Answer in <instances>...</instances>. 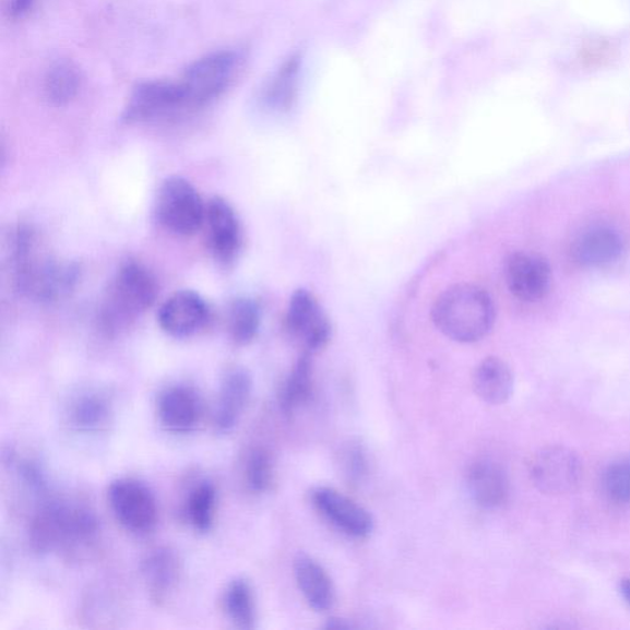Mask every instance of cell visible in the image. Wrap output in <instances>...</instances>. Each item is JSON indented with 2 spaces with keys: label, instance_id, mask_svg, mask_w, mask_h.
Listing matches in <instances>:
<instances>
[{
  "label": "cell",
  "instance_id": "44dd1931",
  "mask_svg": "<svg viewBox=\"0 0 630 630\" xmlns=\"http://www.w3.org/2000/svg\"><path fill=\"white\" fill-rule=\"evenodd\" d=\"M622 253V238L609 228H595L586 231L574 247L578 263L589 268L614 264Z\"/></svg>",
  "mask_w": 630,
  "mask_h": 630
},
{
  "label": "cell",
  "instance_id": "4316f807",
  "mask_svg": "<svg viewBox=\"0 0 630 630\" xmlns=\"http://www.w3.org/2000/svg\"><path fill=\"white\" fill-rule=\"evenodd\" d=\"M110 405L100 394H84L71 409V420L82 431H98L109 421Z\"/></svg>",
  "mask_w": 630,
  "mask_h": 630
},
{
  "label": "cell",
  "instance_id": "603a6c76",
  "mask_svg": "<svg viewBox=\"0 0 630 630\" xmlns=\"http://www.w3.org/2000/svg\"><path fill=\"white\" fill-rule=\"evenodd\" d=\"M227 325L233 343L239 346L253 343L261 325V309L257 300L247 297L233 300Z\"/></svg>",
  "mask_w": 630,
  "mask_h": 630
},
{
  "label": "cell",
  "instance_id": "f546056e",
  "mask_svg": "<svg viewBox=\"0 0 630 630\" xmlns=\"http://www.w3.org/2000/svg\"><path fill=\"white\" fill-rule=\"evenodd\" d=\"M341 469L353 484L361 482L367 474L368 461L362 444L350 442L341 451Z\"/></svg>",
  "mask_w": 630,
  "mask_h": 630
},
{
  "label": "cell",
  "instance_id": "484cf974",
  "mask_svg": "<svg viewBox=\"0 0 630 630\" xmlns=\"http://www.w3.org/2000/svg\"><path fill=\"white\" fill-rule=\"evenodd\" d=\"M217 490L210 482H203L189 494L186 510L190 525L199 532H209L215 523Z\"/></svg>",
  "mask_w": 630,
  "mask_h": 630
},
{
  "label": "cell",
  "instance_id": "83f0119b",
  "mask_svg": "<svg viewBox=\"0 0 630 630\" xmlns=\"http://www.w3.org/2000/svg\"><path fill=\"white\" fill-rule=\"evenodd\" d=\"M245 476L251 491L255 494L269 491L275 482L273 454L264 448L251 450L246 461Z\"/></svg>",
  "mask_w": 630,
  "mask_h": 630
},
{
  "label": "cell",
  "instance_id": "3957f363",
  "mask_svg": "<svg viewBox=\"0 0 630 630\" xmlns=\"http://www.w3.org/2000/svg\"><path fill=\"white\" fill-rule=\"evenodd\" d=\"M157 296L158 283L152 271L139 261H128L103 297L98 312L102 333L115 336L128 331L153 307Z\"/></svg>",
  "mask_w": 630,
  "mask_h": 630
},
{
  "label": "cell",
  "instance_id": "9c48e42d",
  "mask_svg": "<svg viewBox=\"0 0 630 630\" xmlns=\"http://www.w3.org/2000/svg\"><path fill=\"white\" fill-rule=\"evenodd\" d=\"M108 498L115 518L126 530L145 535L157 526V501L143 483L131 478L115 480Z\"/></svg>",
  "mask_w": 630,
  "mask_h": 630
},
{
  "label": "cell",
  "instance_id": "9a60e30c",
  "mask_svg": "<svg viewBox=\"0 0 630 630\" xmlns=\"http://www.w3.org/2000/svg\"><path fill=\"white\" fill-rule=\"evenodd\" d=\"M253 391V380L245 368L233 367L227 371L221 384L216 412L215 429L219 433L235 430L243 415Z\"/></svg>",
  "mask_w": 630,
  "mask_h": 630
},
{
  "label": "cell",
  "instance_id": "5bb4252c",
  "mask_svg": "<svg viewBox=\"0 0 630 630\" xmlns=\"http://www.w3.org/2000/svg\"><path fill=\"white\" fill-rule=\"evenodd\" d=\"M506 280L510 293L522 302H537L549 293L551 268L545 258L519 251L507 260Z\"/></svg>",
  "mask_w": 630,
  "mask_h": 630
},
{
  "label": "cell",
  "instance_id": "f1b7e54d",
  "mask_svg": "<svg viewBox=\"0 0 630 630\" xmlns=\"http://www.w3.org/2000/svg\"><path fill=\"white\" fill-rule=\"evenodd\" d=\"M605 491L610 500L630 503V460L609 465L604 476Z\"/></svg>",
  "mask_w": 630,
  "mask_h": 630
},
{
  "label": "cell",
  "instance_id": "6da1fadb",
  "mask_svg": "<svg viewBox=\"0 0 630 630\" xmlns=\"http://www.w3.org/2000/svg\"><path fill=\"white\" fill-rule=\"evenodd\" d=\"M8 264L16 293L40 304L70 296L81 278L80 268L55 257L41 235L28 225H19L11 231Z\"/></svg>",
  "mask_w": 630,
  "mask_h": 630
},
{
  "label": "cell",
  "instance_id": "ba28073f",
  "mask_svg": "<svg viewBox=\"0 0 630 630\" xmlns=\"http://www.w3.org/2000/svg\"><path fill=\"white\" fill-rule=\"evenodd\" d=\"M581 461L573 450L555 444L539 450L530 463V476L535 487L548 496H564L580 483Z\"/></svg>",
  "mask_w": 630,
  "mask_h": 630
},
{
  "label": "cell",
  "instance_id": "52a82bcc",
  "mask_svg": "<svg viewBox=\"0 0 630 630\" xmlns=\"http://www.w3.org/2000/svg\"><path fill=\"white\" fill-rule=\"evenodd\" d=\"M190 110L187 92L180 82H148L134 90L123 119L129 123H144L169 119Z\"/></svg>",
  "mask_w": 630,
  "mask_h": 630
},
{
  "label": "cell",
  "instance_id": "ffe728a7",
  "mask_svg": "<svg viewBox=\"0 0 630 630\" xmlns=\"http://www.w3.org/2000/svg\"><path fill=\"white\" fill-rule=\"evenodd\" d=\"M473 390L479 399L490 405L509 402L515 385L510 366L496 356L484 358L472 377Z\"/></svg>",
  "mask_w": 630,
  "mask_h": 630
},
{
  "label": "cell",
  "instance_id": "ac0fdd59",
  "mask_svg": "<svg viewBox=\"0 0 630 630\" xmlns=\"http://www.w3.org/2000/svg\"><path fill=\"white\" fill-rule=\"evenodd\" d=\"M467 488L480 508L498 509L509 498V479L497 462L478 460L469 465Z\"/></svg>",
  "mask_w": 630,
  "mask_h": 630
},
{
  "label": "cell",
  "instance_id": "cb8c5ba5",
  "mask_svg": "<svg viewBox=\"0 0 630 630\" xmlns=\"http://www.w3.org/2000/svg\"><path fill=\"white\" fill-rule=\"evenodd\" d=\"M223 610L241 629H253L257 623L254 591L245 579L233 581L223 594Z\"/></svg>",
  "mask_w": 630,
  "mask_h": 630
},
{
  "label": "cell",
  "instance_id": "8992f818",
  "mask_svg": "<svg viewBox=\"0 0 630 630\" xmlns=\"http://www.w3.org/2000/svg\"><path fill=\"white\" fill-rule=\"evenodd\" d=\"M239 58L231 51L211 54L192 63L181 78L191 110H197L219 98L231 84L238 70Z\"/></svg>",
  "mask_w": 630,
  "mask_h": 630
},
{
  "label": "cell",
  "instance_id": "5b68a950",
  "mask_svg": "<svg viewBox=\"0 0 630 630\" xmlns=\"http://www.w3.org/2000/svg\"><path fill=\"white\" fill-rule=\"evenodd\" d=\"M206 203L192 183L181 177L163 181L155 201V216L173 235H195L205 221Z\"/></svg>",
  "mask_w": 630,
  "mask_h": 630
},
{
  "label": "cell",
  "instance_id": "8fae6325",
  "mask_svg": "<svg viewBox=\"0 0 630 630\" xmlns=\"http://www.w3.org/2000/svg\"><path fill=\"white\" fill-rule=\"evenodd\" d=\"M206 241L210 253L222 265L235 263L243 245V231L240 221L230 203L219 197L206 203Z\"/></svg>",
  "mask_w": 630,
  "mask_h": 630
},
{
  "label": "cell",
  "instance_id": "277c9868",
  "mask_svg": "<svg viewBox=\"0 0 630 630\" xmlns=\"http://www.w3.org/2000/svg\"><path fill=\"white\" fill-rule=\"evenodd\" d=\"M98 532V520L90 509L50 500L36 512L31 527V540L36 551L48 554L63 550L70 554L92 545Z\"/></svg>",
  "mask_w": 630,
  "mask_h": 630
},
{
  "label": "cell",
  "instance_id": "7c38bea8",
  "mask_svg": "<svg viewBox=\"0 0 630 630\" xmlns=\"http://www.w3.org/2000/svg\"><path fill=\"white\" fill-rule=\"evenodd\" d=\"M211 322V308L198 293L181 289L166 299L158 310L162 331L173 337L197 335Z\"/></svg>",
  "mask_w": 630,
  "mask_h": 630
},
{
  "label": "cell",
  "instance_id": "d6986e66",
  "mask_svg": "<svg viewBox=\"0 0 630 630\" xmlns=\"http://www.w3.org/2000/svg\"><path fill=\"white\" fill-rule=\"evenodd\" d=\"M297 585L307 604L317 613H326L335 603V587L331 575L317 560L299 555L294 564Z\"/></svg>",
  "mask_w": 630,
  "mask_h": 630
},
{
  "label": "cell",
  "instance_id": "4dcf8cb0",
  "mask_svg": "<svg viewBox=\"0 0 630 630\" xmlns=\"http://www.w3.org/2000/svg\"><path fill=\"white\" fill-rule=\"evenodd\" d=\"M36 0H9L8 13L9 16L19 21L33 12Z\"/></svg>",
  "mask_w": 630,
  "mask_h": 630
},
{
  "label": "cell",
  "instance_id": "1f68e13d",
  "mask_svg": "<svg viewBox=\"0 0 630 630\" xmlns=\"http://www.w3.org/2000/svg\"><path fill=\"white\" fill-rule=\"evenodd\" d=\"M620 593L630 606V578H625L619 584Z\"/></svg>",
  "mask_w": 630,
  "mask_h": 630
},
{
  "label": "cell",
  "instance_id": "d6a6232c",
  "mask_svg": "<svg viewBox=\"0 0 630 630\" xmlns=\"http://www.w3.org/2000/svg\"><path fill=\"white\" fill-rule=\"evenodd\" d=\"M328 628L332 629H348L352 628L350 623H346V620L343 619H332L329 620Z\"/></svg>",
  "mask_w": 630,
  "mask_h": 630
},
{
  "label": "cell",
  "instance_id": "d4e9b609",
  "mask_svg": "<svg viewBox=\"0 0 630 630\" xmlns=\"http://www.w3.org/2000/svg\"><path fill=\"white\" fill-rule=\"evenodd\" d=\"M81 88V74L78 68L68 61L58 62L45 76L44 91L48 102L56 106L71 103Z\"/></svg>",
  "mask_w": 630,
  "mask_h": 630
},
{
  "label": "cell",
  "instance_id": "4fadbf2b",
  "mask_svg": "<svg viewBox=\"0 0 630 630\" xmlns=\"http://www.w3.org/2000/svg\"><path fill=\"white\" fill-rule=\"evenodd\" d=\"M312 502L328 522L347 536L366 538L373 532L375 521L371 513L333 488H316L312 491Z\"/></svg>",
  "mask_w": 630,
  "mask_h": 630
},
{
  "label": "cell",
  "instance_id": "2e32d148",
  "mask_svg": "<svg viewBox=\"0 0 630 630\" xmlns=\"http://www.w3.org/2000/svg\"><path fill=\"white\" fill-rule=\"evenodd\" d=\"M142 575L153 603L166 605L176 594L181 579V563L176 551L167 547L152 550L142 561Z\"/></svg>",
  "mask_w": 630,
  "mask_h": 630
},
{
  "label": "cell",
  "instance_id": "e0dca14e",
  "mask_svg": "<svg viewBox=\"0 0 630 630\" xmlns=\"http://www.w3.org/2000/svg\"><path fill=\"white\" fill-rule=\"evenodd\" d=\"M162 425L174 433H188L197 428L202 415L200 396L187 385H173L158 401Z\"/></svg>",
  "mask_w": 630,
  "mask_h": 630
},
{
  "label": "cell",
  "instance_id": "30bf717a",
  "mask_svg": "<svg viewBox=\"0 0 630 630\" xmlns=\"http://www.w3.org/2000/svg\"><path fill=\"white\" fill-rule=\"evenodd\" d=\"M287 333L306 348L307 354L323 350L332 338V323L318 299L299 288L290 297L285 317Z\"/></svg>",
  "mask_w": 630,
  "mask_h": 630
},
{
  "label": "cell",
  "instance_id": "7a4b0ae2",
  "mask_svg": "<svg viewBox=\"0 0 630 630\" xmlns=\"http://www.w3.org/2000/svg\"><path fill=\"white\" fill-rule=\"evenodd\" d=\"M431 318L435 326L451 341L473 344L491 332L497 310L486 289L460 284L444 289L436 298Z\"/></svg>",
  "mask_w": 630,
  "mask_h": 630
},
{
  "label": "cell",
  "instance_id": "7402d4cb",
  "mask_svg": "<svg viewBox=\"0 0 630 630\" xmlns=\"http://www.w3.org/2000/svg\"><path fill=\"white\" fill-rule=\"evenodd\" d=\"M313 365L305 354L290 370L280 392V405L285 414H294L308 403L313 394Z\"/></svg>",
  "mask_w": 630,
  "mask_h": 630
}]
</instances>
